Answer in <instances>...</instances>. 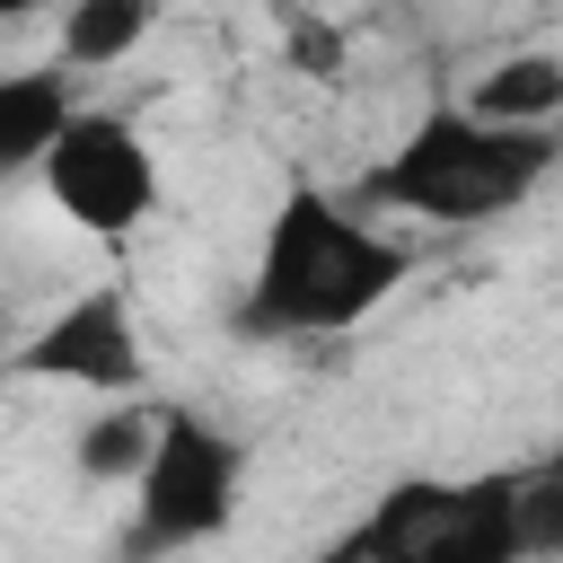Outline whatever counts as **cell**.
Masks as SVG:
<instances>
[{
    "label": "cell",
    "mask_w": 563,
    "mask_h": 563,
    "mask_svg": "<svg viewBox=\"0 0 563 563\" xmlns=\"http://www.w3.org/2000/svg\"><path fill=\"white\" fill-rule=\"evenodd\" d=\"M457 106H466L475 123H501V132H563V53H545V44L493 53V62L457 88Z\"/></svg>",
    "instance_id": "obj_8"
},
{
    "label": "cell",
    "mask_w": 563,
    "mask_h": 563,
    "mask_svg": "<svg viewBox=\"0 0 563 563\" xmlns=\"http://www.w3.org/2000/svg\"><path fill=\"white\" fill-rule=\"evenodd\" d=\"M18 378L35 387H79L97 405H132L150 396V343H141V308L132 282H88L62 308H44L35 334H18Z\"/></svg>",
    "instance_id": "obj_6"
},
{
    "label": "cell",
    "mask_w": 563,
    "mask_h": 563,
    "mask_svg": "<svg viewBox=\"0 0 563 563\" xmlns=\"http://www.w3.org/2000/svg\"><path fill=\"white\" fill-rule=\"evenodd\" d=\"M519 563H563V475L519 466Z\"/></svg>",
    "instance_id": "obj_11"
},
{
    "label": "cell",
    "mask_w": 563,
    "mask_h": 563,
    "mask_svg": "<svg viewBox=\"0 0 563 563\" xmlns=\"http://www.w3.org/2000/svg\"><path fill=\"white\" fill-rule=\"evenodd\" d=\"M35 185H44V202H53L79 238L123 246V238L158 211V150H150V132H141L123 106H79Z\"/></svg>",
    "instance_id": "obj_5"
},
{
    "label": "cell",
    "mask_w": 563,
    "mask_h": 563,
    "mask_svg": "<svg viewBox=\"0 0 563 563\" xmlns=\"http://www.w3.org/2000/svg\"><path fill=\"white\" fill-rule=\"evenodd\" d=\"M545 466H554V475H563V449H554V457H545Z\"/></svg>",
    "instance_id": "obj_13"
},
{
    "label": "cell",
    "mask_w": 563,
    "mask_h": 563,
    "mask_svg": "<svg viewBox=\"0 0 563 563\" xmlns=\"http://www.w3.org/2000/svg\"><path fill=\"white\" fill-rule=\"evenodd\" d=\"M158 413H167V405H150V396H132V405H97V413L79 422V440H70V466H79L88 484L132 493L141 466H150V449H158Z\"/></svg>",
    "instance_id": "obj_10"
},
{
    "label": "cell",
    "mask_w": 563,
    "mask_h": 563,
    "mask_svg": "<svg viewBox=\"0 0 563 563\" xmlns=\"http://www.w3.org/2000/svg\"><path fill=\"white\" fill-rule=\"evenodd\" d=\"M413 255L387 220H369L352 194L325 185H282L246 290H238V334L255 343H317V334H352L369 325L396 290H405Z\"/></svg>",
    "instance_id": "obj_1"
},
{
    "label": "cell",
    "mask_w": 563,
    "mask_h": 563,
    "mask_svg": "<svg viewBox=\"0 0 563 563\" xmlns=\"http://www.w3.org/2000/svg\"><path fill=\"white\" fill-rule=\"evenodd\" d=\"M246 510V440L194 405H167L158 413V449L132 484V528H123V554L132 563H167V554H194V545H220Z\"/></svg>",
    "instance_id": "obj_3"
},
{
    "label": "cell",
    "mask_w": 563,
    "mask_h": 563,
    "mask_svg": "<svg viewBox=\"0 0 563 563\" xmlns=\"http://www.w3.org/2000/svg\"><path fill=\"white\" fill-rule=\"evenodd\" d=\"M150 35H158V9L150 0H70L62 26H53V70H70V79L123 70Z\"/></svg>",
    "instance_id": "obj_9"
},
{
    "label": "cell",
    "mask_w": 563,
    "mask_h": 563,
    "mask_svg": "<svg viewBox=\"0 0 563 563\" xmlns=\"http://www.w3.org/2000/svg\"><path fill=\"white\" fill-rule=\"evenodd\" d=\"M9 378H18V343L0 334V387H9Z\"/></svg>",
    "instance_id": "obj_12"
},
{
    "label": "cell",
    "mask_w": 563,
    "mask_h": 563,
    "mask_svg": "<svg viewBox=\"0 0 563 563\" xmlns=\"http://www.w3.org/2000/svg\"><path fill=\"white\" fill-rule=\"evenodd\" d=\"M554 167H563V141L554 132H501V123H475L457 97H440L352 185V202L369 220L396 211V220H422V229H493V220L528 211Z\"/></svg>",
    "instance_id": "obj_2"
},
{
    "label": "cell",
    "mask_w": 563,
    "mask_h": 563,
    "mask_svg": "<svg viewBox=\"0 0 563 563\" xmlns=\"http://www.w3.org/2000/svg\"><path fill=\"white\" fill-rule=\"evenodd\" d=\"M361 563H519V466L396 475L352 519Z\"/></svg>",
    "instance_id": "obj_4"
},
{
    "label": "cell",
    "mask_w": 563,
    "mask_h": 563,
    "mask_svg": "<svg viewBox=\"0 0 563 563\" xmlns=\"http://www.w3.org/2000/svg\"><path fill=\"white\" fill-rule=\"evenodd\" d=\"M79 106H88L79 79L53 70V62H18V70H0V185L44 176V158L62 150V132H70Z\"/></svg>",
    "instance_id": "obj_7"
}]
</instances>
